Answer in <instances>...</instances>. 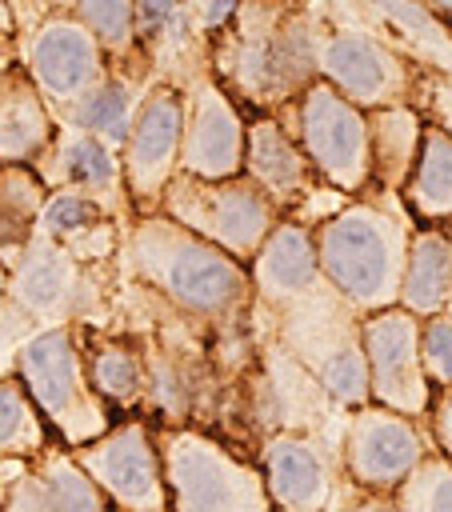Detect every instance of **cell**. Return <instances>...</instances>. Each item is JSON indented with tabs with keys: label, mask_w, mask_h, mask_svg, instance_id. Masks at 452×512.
Wrapping results in <instances>:
<instances>
[{
	"label": "cell",
	"mask_w": 452,
	"mask_h": 512,
	"mask_svg": "<svg viewBox=\"0 0 452 512\" xmlns=\"http://www.w3.org/2000/svg\"><path fill=\"white\" fill-rule=\"evenodd\" d=\"M120 256L132 280L200 324H240L256 304L248 264L164 212L136 216L124 232Z\"/></svg>",
	"instance_id": "6da1fadb"
},
{
	"label": "cell",
	"mask_w": 452,
	"mask_h": 512,
	"mask_svg": "<svg viewBox=\"0 0 452 512\" xmlns=\"http://www.w3.org/2000/svg\"><path fill=\"white\" fill-rule=\"evenodd\" d=\"M320 20L288 0H240L216 40V80L256 112L288 108L320 80Z\"/></svg>",
	"instance_id": "7a4b0ae2"
},
{
	"label": "cell",
	"mask_w": 452,
	"mask_h": 512,
	"mask_svg": "<svg viewBox=\"0 0 452 512\" xmlns=\"http://www.w3.org/2000/svg\"><path fill=\"white\" fill-rule=\"evenodd\" d=\"M412 220L416 216L408 212L400 192L376 188L368 196H348V204L316 224L324 280L360 316L400 304V280L416 232Z\"/></svg>",
	"instance_id": "3957f363"
},
{
	"label": "cell",
	"mask_w": 452,
	"mask_h": 512,
	"mask_svg": "<svg viewBox=\"0 0 452 512\" xmlns=\"http://www.w3.org/2000/svg\"><path fill=\"white\" fill-rule=\"evenodd\" d=\"M276 344L296 356L320 388L340 408H360L372 400L368 356H364V316L324 280L304 300L272 312Z\"/></svg>",
	"instance_id": "277c9868"
},
{
	"label": "cell",
	"mask_w": 452,
	"mask_h": 512,
	"mask_svg": "<svg viewBox=\"0 0 452 512\" xmlns=\"http://www.w3.org/2000/svg\"><path fill=\"white\" fill-rule=\"evenodd\" d=\"M16 376L24 380L36 408L44 412V420L52 424L60 444H68V448H80L116 424L112 404L96 392V384L88 376L80 332L64 320L40 328L36 336H28L20 344Z\"/></svg>",
	"instance_id": "5b68a950"
},
{
	"label": "cell",
	"mask_w": 452,
	"mask_h": 512,
	"mask_svg": "<svg viewBox=\"0 0 452 512\" xmlns=\"http://www.w3.org/2000/svg\"><path fill=\"white\" fill-rule=\"evenodd\" d=\"M172 512H276L264 468L196 428L156 432Z\"/></svg>",
	"instance_id": "8992f818"
},
{
	"label": "cell",
	"mask_w": 452,
	"mask_h": 512,
	"mask_svg": "<svg viewBox=\"0 0 452 512\" xmlns=\"http://www.w3.org/2000/svg\"><path fill=\"white\" fill-rule=\"evenodd\" d=\"M160 212L172 216L176 224L192 228L196 236L212 240L216 248L232 252L236 260L252 264L268 232L284 220V208L252 180V176H224V180H204L176 172L172 184L164 188Z\"/></svg>",
	"instance_id": "52a82bcc"
},
{
	"label": "cell",
	"mask_w": 452,
	"mask_h": 512,
	"mask_svg": "<svg viewBox=\"0 0 452 512\" xmlns=\"http://www.w3.org/2000/svg\"><path fill=\"white\" fill-rule=\"evenodd\" d=\"M280 116L300 148L308 152L316 176L344 196H360L372 188V148H368V112L352 104L328 80H312Z\"/></svg>",
	"instance_id": "ba28073f"
},
{
	"label": "cell",
	"mask_w": 452,
	"mask_h": 512,
	"mask_svg": "<svg viewBox=\"0 0 452 512\" xmlns=\"http://www.w3.org/2000/svg\"><path fill=\"white\" fill-rule=\"evenodd\" d=\"M84 472L100 484L112 512H172L164 456L148 420H116L104 436L72 448Z\"/></svg>",
	"instance_id": "9c48e42d"
},
{
	"label": "cell",
	"mask_w": 452,
	"mask_h": 512,
	"mask_svg": "<svg viewBox=\"0 0 452 512\" xmlns=\"http://www.w3.org/2000/svg\"><path fill=\"white\" fill-rule=\"evenodd\" d=\"M184 116H188V96L172 80H152L144 92L136 120L128 128V140L120 148L124 160V184L132 196L136 216L160 212L164 188L180 172V152H184Z\"/></svg>",
	"instance_id": "30bf717a"
},
{
	"label": "cell",
	"mask_w": 452,
	"mask_h": 512,
	"mask_svg": "<svg viewBox=\"0 0 452 512\" xmlns=\"http://www.w3.org/2000/svg\"><path fill=\"white\" fill-rule=\"evenodd\" d=\"M436 440L420 428V416H404L384 404H360L348 412L340 440V468L368 492H396L412 468L436 452Z\"/></svg>",
	"instance_id": "8fae6325"
},
{
	"label": "cell",
	"mask_w": 452,
	"mask_h": 512,
	"mask_svg": "<svg viewBox=\"0 0 452 512\" xmlns=\"http://www.w3.org/2000/svg\"><path fill=\"white\" fill-rule=\"evenodd\" d=\"M320 80L368 112L384 104H416L420 64L372 32L340 28L320 36Z\"/></svg>",
	"instance_id": "7c38bea8"
},
{
	"label": "cell",
	"mask_w": 452,
	"mask_h": 512,
	"mask_svg": "<svg viewBox=\"0 0 452 512\" xmlns=\"http://www.w3.org/2000/svg\"><path fill=\"white\" fill-rule=\"evenodd\" d=\"M20 64L36 80V88L48 96L56 116L76 104L92 84L108 76V52L92 36V28L76 12H48L24 40H20Z\"/></svg>",
	"instance_id": "4fadbf2b"
},
{
	"label": "cell",
	"mask_w": 452,
	"mask_h": 512,
	"mask_svg": "<svg viewBox=\"0 0 452 512\" xmlns=\"http://www.w3.org/2000/svg\"><path fill=\"white\" fill-rule=\"evenodd\" d=\"M420 316L392 304L364 316V356H368V388L372 404L396 408L404 416H428L432 380L420 356Z\"/></svg>",
	"instance_id": "5bb4252c"
},
{
	"label": "cell",
	"mask_w": 452,
	"mask_h": 512,
	"mask_svg": "<svg viewBox=\"0 0 452 512\" xmlns=\"http://www.w3.org/2000/svg\"><path fill=\"white\" fill-rule=\"evenodd\" d=\"M184 96H188V116H184L180 172L204 180L240 176L248 148V120L232 100V92L208 68L192 84H184Z\"/></svg>",
	"instance_id": "9a60e30c"
},
{
	"label": "cell",
	"mask_w": 452,
	"mask_h": 512,
	"mask_svg": "<svg viewBox=\"0 0 452 512\" xmlns=\"http://www.w3.org/2000/svg\"><path fill=\"white\" fill-rule=\"evenodd\" d=\"M4 512H112L100 484L84 472L76 452L48 444L40 456H0Z\"/></svg>",
	"instance_id": "2e32d148"
},
{
	"label": "cell",
	"mask_w": 452,
	"mask_h": 512,
	"mask_svg": "<svg viewBox=\"0 0 452 512\" xmlns=\"http://www.w3.org/2000/svg\"><path fill=\"white\" fill-rule=\"evenodd\" d=\"M36 176L48 184V192H60V188H76V192H88L96 196L116 220H136V208H132V196H128V184H124V160H120V148H112L108 140L60 120L48 148L32 160Z\"/></svg>",
	"instance_id": "e0dca14e"
},
{
	"label": "cell",
	"mask_w": 452,
	"mask_h": 512,
	"mask_svg": "<svg viewBox=\"0 0 452 512\" xmlns=\"http://www.w3.org/2000/svg\"><path fill=\"white\" fill-rule=\"evenodd\" d=\"M260 468L276 508H332L340 492L332 452L300 428L272 432L260 448Z\"/></svg>",
	"instance_id": "ac0fdd59"
},
{
	"label": "cell",
	"mask_w": 452,
	"mask_h": 512,
	"mask_svg": "<svg viewBox=\"0 0 452 512\" xmlns=\"http://www.w3.org/2000/svg\"><path fill=\"white\" fill-rule=\"evenodd\" d=\"M248 272H252L256 304L268 316L304 300L308 292H316L324 284V268H320V252H316V228L296 220V216H284L268 232L260 252L252 256Z\"/></svg>",
	"instance_id": "d6986e66"
},
{
	"label": "cell",
	"mask_w": 452,
	"mask_h": 512,
	"mask_svg": "<svg viewBox=\"0 0 452 512\" xmlns=\"http://www.w3.org/2000/svg\"><path fill=\"white\" fill-rule=\"evenodd\" d=\"M244 176H252L284 212L296 208L300 200H308L316 192V180H320L308 152L300 148L296 132L272 112H256L248 120Z\"/></svg>",
	"instance_id": "ffe728a7"
},
{
	"label": "cell",
	"mask_w": 452,
	"mask_h": 512,
	"mask_svg": "<svg viewBox=\"0 0 452 512\" xmlns=\"http://www.w3.org/2000/svg\"><path fill=\"white\" fill-rule=\"evenodd\" d=\"M80 268H76V252L44 232H36V240L28 244L24 260L12 268L8 276V296L28 312V316H80L84 304L80 296Z\"/></svg>",
	"instance_id": "44dd1931"
},
{
	"label": "cell",
	"mask_w": 452,
	"mask_h": 512,
	"mask_svg": "<svg viewBox=\"0 0 452 512\" xmlns=\"http://www.w3.org/2000/svg\"><path fill=\"white\" fill-rule=\"evenodd\" d=\"M136 44L156 80L192 84L200 64H192V52L204 44V32L196 24V0H136Z\"/></svg>",
	"instance_id": "7402d4cb"
},
{
	"label": "cell",
	"mask_w": 452,
	"mask_h": 512,
	"mask_svg": "<svg viewBox=\"0 0 452 512\" xmlns=\"http://www.w3.org/2000/svg\"><path fill=\"white\" fill-rule=\"evenodd\" d=\"M60 116L48 104V96L36 88L24 64H4L0 68V164H32Z\"/></svg>",
	"instance_id": "603a6c76"
},
{
	"label": "cell",
	"mask_w": 452,
	"mask_h": 512,
	"mask_svg": "<svg viewBox=\"0 0 452 512\" xmlns=\"http://www.w3.org/2000/svg\"><path fill=\"white\" fill-rule=\"evenodd\" d=\"M424 112L416 104H384L368 108V148H372V188L404 192L420 144H424Z\"/></svg>",
	"instance_id": "cb8c5ba5"
},
{
	"label": "cell",
	"mask_w": 452,
	"mask_h": 512,
	"mask_svg": "<svg viewBox=\"0 0 452 512\" xmlns=\"http://www.w3.org/2000/svg\"><path fill=\"white\" fill-rule=\"evenodd\" d=\"M452 296V224H420L408 244V264L400 280V308L436 316Z\"/></svg>",
	"instance_id": "d4e9b609"
},
{
	"label": "cell",
	"mask_w": 452,
	"mask_h": 512,
	"mask_svg": "<svg viewBox=\"0 0 452 512\" xmlns=\"http://www.w3.org/2000/svg\"><path fill=\"white\" fill-rule=\"evenodd\" d=\"M148 88H152V84H140L136 72H128V68H108V76H104L100 84H92L76 104H68V108L60 112V120H68V124H76V128H84V132L108 140L112 148H124L128 128H132L136 108H140V100H144Z\"/></svg>",
	"instance_id": "484cf974"
},
{
	"label": "cell",
	"mask_w": 452,
	"mask_h": 512,
	"mask_svg": "<svg viewBox=\"0 0 452 512\" xmlns=\"http://www.w3.org/2000/svg\"><path fill=\"white\" fill-rule=\"evenodd\" d=\"M48 184L32 164H0V260L16 268L40 232Z\"/></svg>",
	"instance_id": "4316f807"
},
{
	"label": "cell",
	"mask_w": 452,
	"mask_h": 512,
	"mask_svg": "<svg viewBox=\"0 0 452 512\" xmlns=\"http://www.w3.org/2000/svg\"><path fill=\"white\" fill-rule=\"evenodd\" d=\"M400 196L420 224H452V132L440 124L424 128L420 160Z\"/></svg>",
	"instance_id": "83f0119b"
},
{
	"label": "cell",
	"mask_w": 452,
	"mask_h": 512,
	"mask_svg": "<svg viewBox=\"0 0 452 512\" xmlns=\"http://www.w3.org/2000/svg\"><path fill=\"white\" fill-rule=\"evenodd\" d=\"M80 332V328H76ZM84 348V340H80ZM84 364H88V376L96 384V392L112 404V408H132L140 404V396L148 392V368H144V356L136 344L128 340H116V336H104V340H92L84 348Z\"/></svg>",
	"instance_id": "f1b7e54d"
},
{
	"label": "cell",
	"mask_w": 452,
	"mask_h": 512,
	"mask_svg": "<svg viewBox=\"0 0 452 512\" xmlns=\"http://www.w3.org/2000/svg\"><path fill=\"white\" fill-rule=\"evenodd\" d=\"M48 420L36 408L32 392L24 388L20 376H0V456H40L48 440Z\"/></svg>",
	"instance_id": "f546056e"
},
{
	"label": "cell",
	"mask_w": 452,
	"mask_h": 512,
	"mask_svg": "<svg viewBox=\"0 0 452 512\" xmlns=\"http://www.w3.org/2000/svg\"><path fill=\"white\" fill-rule=\"evenodd\" d=\"M92 36L104 44L108 60L124 64V60H144L140 44H136V0H80L72 8ZM148 64V60H144Z\"/></svg>",
	"instance_id": "4dcf8cb0"
},
{
	"label": "cell",
	"mask_w": 452,
	"mask_h": 512,
	"mask_svg": "<svg viewBox=\"0 0 452 512\" xmlns=\"http://www.w3.org/2000/svg\"><path fill=\"white\" fill-rule=\"evenodd\" d=\"M104 220H116V216L96 196L76 192V188H60V192H48V200H44L40 232L60 240V244H72L80 236H92Z\"/></svg>",
	"instance_id": "1f68e13d"
},
{
	"label": "cell",
	"mask_w": 452,
	"mask_h": 512,
	"mask_svg": "<svg viewBox=\"0 0 452 512\" xmlns=\"http://www.w3.org/2000/svg\"><path fill=\"white\" fill-rule=\"evenodd\" d=\"M392 496L400 512H452V460L444 452H428Z\"/></svg>",
	"instance_id": "d6a6232c"
},
{
	"label": "cell",
	"mask_w": 452,
	"mask_h": 512,
	"mask_svg": "<svg viewBox=\"0 0 452 512\" xmlns=\"http://www.w3.org/2000/svg\"><path fill=\"white\" fill-rule=\"evenodd\" d=\"M420 356L432 388H452V312L424 316L420 324Z\"/></svg>",
	"instance_id": "836d02e7"
},
{
	"label": "cell",
	"mask_w": 452,
	"mask_h": 512,
	"mask_svg": "<svg viewBox=\"0 0 452 512\" xmlns=\"http://www.w3.org/2000/svg\"><path fill=\"white\" fill-rule=\"evenodd\" d=\"M416 108L424 112L428 124H440L452 132V72L420 64V84H416Z\"/></svg>",
	"instance_id": "e575fe53"
},
{
	"label": "cell",
	"mask_w": 452,
	"mask_h": 512,
	"mask_svg": "<svg viewBox=\"0 0 452 512\" xmlns=\"http://www.w3.org/2000/svg\"><path fill=\"white\" fill-rule=\"evenodd\" d=\"M352 484V480H348ZM336 512H400V504H396V496L392 492H368V488H360V484H352V492L344 496V492H336Z\"/></svg>",
	"instance_id": "d590c367"
},
{
	"label": "cell",
	"mask_w": 452,
	"mask_h": 512,
	"mask_svg": "<svg viewBox=\"0 0 452 512\" xmlns=\"http://www.w3.org/2000/svg\"><path fill=\"white\" fill-rule=\"evenodd\" d=\"M428 420H432V440H436V452H444V456L452 460V388H436V392H432Z\"/></svg>",
	"instance_id": "8d00e7d4"
},
{
	"label": "cell",
	"mask_w": 452,
	"mask_h": 512,
	"mask_svg": "<svg viewBox=\"0 0 452 512\" xmlns=\"http://www.w3.org/2000/svg\"><path fill=\"white\" fill-rule=\"evenodd\" d=\"M240 0H196V24L204 36H216L232 16H236Z\"/></svg>",
	"instance_id": "74e56055"
},
{
	"label": "cell",
	"mask_w": 452,
	"mask_h": 512,
	"mask_svg": "<svg viewBox=\"0 0 452 512\" xmlns=\"http://www.w3.org/2000/svg\"><path fill=\"white\" fill-rule=\"evenodd\" d=\"M420 4H424L440 24H448V28H452V0H420Z\"/></svg>",
	"instance_id": "f35d334b"
},
{
	"label": "cell",
	"mask_w": 452,
	"mask_h": 512,
	"mask_svg": "<svg viewBox=\"0 0 452 512\" xmlns=\"http://www.w3.org/2000/svg\"><path fill=\"white\" fill-rule=\"evenodd\" d=\"M40 4H44L48 12H72V8L80 4V0H40Z\"/></svg>",
	"instance_id": "ab89813d"
},
{
	"label": "cell",
	"mask_w": 452,
	"mask_h": 512,
	"mask_svg": "<svg viewBox=\"0 0 452 512\" xmlns=\"http://www.w3.org/2000/svg\"><path fill=\"white\" fill-rule=\"evenodd\" d=\"M4 292H8V264L0 260V296H4Z\"/></svg>",
	"instance_id": "60d3db41"
},
{
	"label": "cell",
	"mask_w": 452,
	"mask_h": 512,
	"mask_svg": "<svg viewBox=\"0 0 452 512\" xmlns=\"http://www.w3.org/2000/svg\"><path fill=\"white\" fill-rule=\"evenodd\" d=\"M276 512H328V508H276Z\"/></svg>",
	"instance_id": "b9f144b4"
},
{
	"label": "cell",
	"mask_w": 452,
	"mask_h": 512,
	"mask_svg": "<svg viewBox=\"0 0 452 512\" xmlns=\"http://www.w3.org/2000/svg\"><path fill=\"white\" fill-rule=\"evenodd\" d=\"M444 312H452V296H448V308H444Z\"/></svg>",
	"instance_id": "7bdbcfd3"
},
{
	"label": "cell",
	"mask_w": 452,
	"mask_h": 512,
	"mask_svg": "<svg viewBox=\"0 0 452 512\" xmlns=\"http://www.w3.org/2000/svg\"><path fill=\"white\" fill-rule=\"evenodd\" d=\"M0 512H4V508H0Z\"/></svg>",
	"instance_id": "ee69618b"
}]
</instances>
